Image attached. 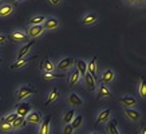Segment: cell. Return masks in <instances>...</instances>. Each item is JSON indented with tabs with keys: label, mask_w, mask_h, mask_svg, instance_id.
Returning <instances> with one entry per match:
<instances>
[{
	"label": "cell",
	"mask_w": 146,
	"mask_h": 134,
	"mask_svg": "<svg viewBox=\"0 0 146 134\" xmlns=\"http://www.w3.org/2000/svg\"><path fill=\"white\" fill-rule=\"evenodd\" d=\"M109 115H110V110H103L102 113H99V115H98L97 121H95V126H98L99 123H102V122L107 121Z\"/></svg>",
	"instance_id": "cell-13"
},
{
	"label": "cell",
	"mask_w": 146,
	"mask_h": 134,
	"mask_svg": "<svg viewBox=\"0 0 146 134\" xmlns=\"http://www.w3.org/2000/svg\"><path fill=\"white\" fill-rule=\"evenodd\" d=\"M129 1H130V3H135L137 0H129Z\"/></svg>",
	"instance_id": "cell-38"
},
{
	"label": "cell",
	"mask_w": 146,
	"mask_h": 134,
	"mask_svg": "<svg viewBox=\"0 0 146 134\" xmlns=\"http://www.w3.org/2000/svg\"><path fill=\"white\" fill-rule=\"evenodd\" d=\"M26 118H24V117H22V115H19L18 118H16V119L13 121L12 123H11V125H12V127H15V129H18V127H22V126H26Z\"/></svg>",
	"instance_id": "cell-19"
},
{
	"label": "cell",
	"mask_w": 146,
	"mask_h": 134,
	"mask_svg": "<svg viewBox=\"0 0 146 134\" xmlns=\"http://www.w3.org/2000/svg\"><path fill=\"white\" fill-rule=\"evenodd\" d=\"M11 12H12V5L0 4V18H1V16H8Z\"/></svg>",
	"instance_id": "cell-15"
},
{
	"label": "cell",
	"mask_w": 146,
	"mask_h": 134,
	"mask_svg": "<svg viewBox=\"0 0 146 134\" xmlns=\"http://www.w3.org/2000/svg\"><path fill=\"white\" fill-rule=\"evenodd\" d=\"M50 122H51V117L47 115V117H46V119L42 122L39 134H48V131H50Z\"/></svg>",
	"instance_id": "cell-10"
},
{
	"label": "cell",
	"mask_w": 146,
	"mask_h": 134,
	"mask_svg": "<svg viewBox=\"0 0 146 134\" xmlns=\"http://www.w3.org/2000/svg\"><path fill=\"white\" fill-rule=\"evenodd\" d=\"M44 28L42 24H32V27L28 30V36H31V38H35V36H39L42 34Z\"/></svg>",
	"instance_id": "cell-4"
},
{
	"label": "cell",
	"mask_w": 146,
	"mask_h": 134,
	"mask_svg": "<svg viewBox=\"0 0 146 134\" xmlns=\"http://www.w3.org/2000/svg\"><path fill=\"white\" fill-rule=\"evenodd\" d=\"M38 91H36L35 89H32V87H30V86H24V87H20L18 91V99H24L26 97H28V95H31V94H36Z\"/></svg>",
	"instance_id": "cell-1"
},
{
	"label": "cell",
	"mask_w": 146,
	"mask_h": 134,
	"mask_svg": "<svg viewBox=\"0 0 146 134\" xmlns=\"http://www.w3.org/2000/svg\"><path fill=\"white\" fill-rule=\"evenodd\" d=\"M74 115H75V111H74V110H70V111L66 113V115L63 117V121H64L66 123H70L71 121L74 119Z\"/></svg>",
	"instance_id": "cell-28"
},
{
	"label": "cell",
	"mask_w": 146,
	"mask_h": 134,
	"mask_svg": "<svg viewBox=\"0 0 146 134\" xmlns=\"http://www.w3.org/2000/svg\"><path fill=\"white\" fill-rule=\"evenodd\" d=\"M0 62H1V58H0Z\"/></svg>",
	"instance_id": "cell-41"
},
{
	"label": "cell",
	"mask_w": 146,
	"mask_h": 134,
	"mask_svg": "<svg viewBox=\"0 0 146 134\" xmlns=\"http://www.w3.org/2000/svg\"><path fill=\"white\" fill-rule=\"evenodd\" d=\"M72 62H74V60H72L71 58H64L56 64V68L58 70H60V71H64V70H67L68 67H71Z\"/></svg>",
	"instance_id": "cell-6"
},
{
	"label": "cell",
	"mask_w": 146,
	"mask_h": 134,
	"mask_svg": "<svg viewBox=\"0 0 146 134\" xmlns=\"http://www.w3.org/2000/svg\"><path fill=\"white\" fill-rule=\"evenodd\" d=\"M68 102H70V105H72V106H80V105H83V101H82L76 94H71L70 97H68Z\"/></svg>",
	"instance_id": "cell-14"
},
{
	"label": "cell",
	"mask_w": 146,
	"mask_h": 134,
	"mask_svg": "<svg viewBox=\"0 0 146 134\" xmlns=\"http://www.w3.org/2000/svg\"><path fill=\"white\" fill-rule=\"evenodd\" d=\"M87 71L97 79V58H95V56H94L89 62V64H87Z\"/></svg>",
	"instance_id": "cell-9"
},
{
	"label": "cell",
	"mask_w": 146,
	"mask_h": 134,
	"mask_svg": "<svg viewBox=\"0 0 146 134\" xmlns=\"http://www.w3.org/2000/svg\"><path fill=\"white\" fill-rule=\"evenodd\" d=\"M75 64H76L78 71H79L80 74H83V75H84V74L87 72V63H86V62H83V60H76Z\"/></svg>",
	"instance_id": "cell-20"
},
{
	"label": "cell",
	"mask_w": 146,
	"mask_h": 134,
	"mask_svg": "<svg viewBox=\"0 0 146 134\" xmlns=\"http://www.w3.org/2000/svg\"><path fill=\"white\" fill-rule=\"evenodd\" d=\"M12 1H18V0H12Z\"/></svg>",
	"instance_id": "cell-39"
},
{
	"label": "cell",
	"mask_w": 146,
	"mask_h": 134,
	"mask_svg": "<svg viewBox=\"0 0 146 134\" xmlns=\"http://www.w3.org/2000/svg\"><path fill=\"white\" fill-rule=\"evenodd\" d=\"M18 117H19V115L16 114V113H12V114H9V115L4 117V118L0 121V122H3V123H12V122H13L15 119H16Z\"/></svg>",
	"instance_id": "cell-26"
},
{
	"label": "cell",
	"mask_w": 146,
	"mask_h": 134,
	"mask_svg": "<svg viewBox=\"0 0 146 134\" xmlns=\"http://www.w3.org/2000/svg\"><path fill=\"white\" fill-rule=\"evenodd\" d=\"M34 43H35V42L32 40V42H30V43L24 44V47H22V48H20V51H19V54H18V59H23V56H24V55H26V54L30 50H31V47L34 46Z\"/></svg>",
	"instance_id": "cell-12"
},
{
	"label": "cell",
	"mask_w": 146,
	"mask_h": 134,
	"mask_svg": "<svg viewBox=\"0 0 146 134\" xmlns=\"http://www.w3.org/2000/svg\"><path fill=\"white\" fill-rule=\"evenodd\" d=\"M30 111H31V105H30V103H27V102H24V103H20V105L16 106V111L15 113H16L18 115L26 117Z\"/></svg>",
	"instance_id": "cell-2"
},
{
	"label": "cell",
	"mask_w": 146,
	"mask_h": 134,
	"mask_svg": "<svg viewBox=\"0 0 146 134\" xmlns=\"http://www.w3.org/2000/svg\"><path fill=\"white\" fill-rule=\"evenodd\" d=\"M72 131H74V127L71 126V123H67V125L64 126V130H63V133H64V134H72Z\"/></svg>",
	"instance_id": "cell-34"
},
{
	"label": "cell",
	"mask_w": 146,
	"mask_h": 134,
	"mask_svg": "<svg viewBox=\"0 0 146 134\" xmlns=\"http://www.w3.org/2000/svg\"><path fill=\"white\" fill-rule=\"evenodd\" d=\"M121 103H123V105H126V106H135L137 105V99L133 98V97H122V98L119 99Z\"/></svg>",
	"instance_id": "cell-16"
},
{
	"label": "cell",
	"mask_w": 146,
	"mask_h": 134,
	"mask_svg": "<svg viewBox=\"0 0 146 134\" xmlns=\"http://www.w3.org/2000/svg\"><path fill=\"white\" fill-rule=\"evenodd\" d=\"M79 78H80V72L78 71V68H74L72 70V72H71V76H70V86H74L79 80Z\"/></svg>",
	"instance_id": "cell-17"
},
{
	"label": "cell",
	"mask_w": 146,
	"mask_h": 134,
	"mask_svg": "<svg viewBox=\"0 0 146 134\" xmlns=\"http://www.w3.org/2000/svg\"><path fill=\"white\" fill-rule=\"evenodd\" d=\"M139 95L142 98H146V78H142L141 86H139Z\"/></svg>",
	"instance_id": "cell-27"
},
{
	"label": "cell",
	"mask_w": 146,
	"mask_h": 134,
	"mask_svg": "<svg viewBox=\"0 0 146 134\" xmlns=\"http://www.w3.org/2000/svg\"><path fill=\"white\" fill-rule=\"evenodd\" d=\"M58 95H59V91H58L56 89H54L52 91L48 94V98H47V101H46V106H47V105H50L51 102H54V101L58 98Z\"/></svg>",
	"instance_id": "cell-25"
},
{
	"label": "cell",
	"mask_w": 146,
	"mask_h": 134,
	"mask_svg": "<svg viewBox=\"0 0 146 134\" xmlns=\"http://www.w3.org/2000/svg\"><path fill=\"white\" fill-rule=\"evenodd\" d=\"M26 121L30 122V123H39L42 121V115L38 111H30L26 115Z\"/></svg>",
	"instance_id": "cell-3"
},
{
	"label": "cell",
	"mask_w": 146,
	"mask_h": 134,
	"mask_svg": "<svg viewBox=\"0 0 146 134\" xmlns=\"http://www.w3.org/2000/svg\"><path fill=\"white\" fill-rule=\"evenodd\" d=\"M44 20H46L44 16H34L32 19H30V23L31 24H42Z\"/></svg>",
	"instance_id": "cell-31"
},
{
	"label": "cell",
	"mask_w": 146,
	"mask_h": 134,
	"mask_svg": "<svg viewBox=\"0 0 146 134\" xmlns=\"http://www.w3.org/2000/svg\"><path fill=\"white\" fill-rule=\"evenodd\" d=\"M55 68V66L52 64V62L50 59H43L40 62V70L42 71H46V72H51Z\"/></svg>",
	"instance_id": "cell-5"
},
{
	"label": "cell",
	"mask_w": 146,
	"mask_h": 134,
	"mask_svg": "<svg viewBox=\"0 0 146 134\" xmlns=\"http://www.w3.org/2000/svg\"><path fill=\"white\" fill-rule=\"evenodd\" d=\"M82 121H83V117L82 115H78L74 118V121H72V123H71V126L74 127V129H76V127H79L80 125H82Z\"/></svg>",
	"instance_id": "cell-29"
},
{
	"label": "cell",
	"mask_w": 146,
	"mask_h": 134,
	"mask_svg": "<svg viewBox=\"0 0 146 134\" xmlns=\"http://www.w3.org/2000/svg\"><path fill=\"white\" fill-rule=\"evenodd\" d=\"M48 1L51 3V4H58V3H59L60 0H48Z\"/></svg>",
	"instance_id": "cell-36"
},
{
	"label": "cell",
	"mask_w": 146,
	"mask_h": 134,
	"mask_svg": "<svg viewBox=\"0 0 146 134\" xmlns=\"http://www.w3.org/2000/svg\"><path fill=\"white\" fill-rule=\"evenodd\" d=\"M113 78H114V72H113V70H106V71L103 72V75H102V82L106 85V83H109V82L113 80Z\"/></svg>",
	"instance_id": "cell-18"
},
{
	"label": "cell",
	"mask_w": 146,
	"mask_h": 134,
	"mask_svg": "<svg viewBox=\"0 0 146 134\" xmlns=\"http://www.w3.org/2000/svg\"><path fill=\"white\" fill-rule=\"evenodd\" d=\"M125 113H126V115H127L131 121H138V119H139V113L135 111V110H130V109H126V110H125Z\"/></svg>",
	"instance_id": "cell-22"
},
{
	"label": "cell",
	"mask_w": 146,
	"mask_h": 134,
	"mask_svg": "<svg viewBox=\"0 0 146 134\" xmlns=\"http://www.w3.org/2000/svg\"><path fill=\"white\" fill-rule=\"evenodd\" d=\"M11 129H12L11 123H3V122H0V130L1 131H9Z\"/></svg>",
	"instance_id": "cell-33"
},
{
	"label": "cell",
	"mask_w": 146,
	"mask_h": 134,
	"mask_svg": "<svg viewBox=\"0 0 146 134\" xmlns=\"http://www.w3.org/2000/svg\"><path fill=\"white\" fill-rule=\"evenodd\" d=\"M56 78H64V74H51V72H46L44 79H56Z\"/></svg>",
	"instance_id": "cell-30"
},
{
	"label": "cell",
	"mask_w": 146,
	"mask_h": 134,
	"mask_svg": "<svg viewBox=\"0 0 146 134\" xmlns=\"http://www.w3.org/2000/svg\"><path fill=\"white\" fill-rule=\"evenodd\" d=\"M105 97H110V90L107 89L105 83H102L101 90H99V94H98V99L105 98Z\"/></svg>",
	"instance_id": "cell-21"
},
{
	"label": "cell",
	"mask_w": 146,
	"mask_h": 134,
	"mask_svg": "<svg viewBox=\"0 0 146 134\" xmlns=\"http://www.w3.org/2000/svg\"><path fill=\"white\" fill-rule=\"evenodd\" d=\"M7 39H8V36L7 35H0V43H3V42L7 40Z\"/></svg>",
	"instance_id": "cell-35"
},
{
	"label": "cell",
	"mask_w": 146,
	"mask_h": 134,
	"mask_svg": "<svg viewBox=\"0 0 146 134\" xmlns=\"http://www.w3.org/2000/svg\"><path fill=\"white\" fill-rule=\"evenodd\" d=\"M141 134H146V126H143L141 129Z\"/></svg>",
	"instance_id": "cell-37"
},
{
	"label": "cell",
	"mask_w": 146,
	"mask_h": 134,
	"mask_svg": "<svg viewBox=\"0 0 146 134\" xmlns=\"http://www.w3.org/2000/svg\"><path fill=\"white\" fill-rule=\"evenodd\" d=\"M32 59H35V56H32V58H28V59H19L16 63H13L12 66H11V68H19V67H22V66H24L26 63H28V62H31Z\"/></svg>",
	"instance_id": "cell-23"
},
{
	"label": "cell",
	"mask_w": 146,
	"mask_h": 134,
	"mask_svg": "<svg viewBox=\"0 0 146 134\" xmlns=\"http://www.w3.org/2000/svg\"><path fill=\"white\" fill-rule=\"evenodd\" d=\"M84 80H86V83H87V87H89L91 91L95 90V78H94L90 72H86L84 74Z\"/></svg>",
	"instance_id": "cell-11"
},
{
	"label": "cell",
	"mask_w": 146,
	"mask_h": 134,
	"mask_svg": "<svg viewBox=\"0 0 146 134\" xmlns=\"http://www.w3.org/2000/svg\"><path fill=\"white\" fill-rule=\"evenodd\" d=\"M91 134H98V133H91Z\"/></svg>",
	"instance_id": "cell-40"
},
{
	"label": "cell",
	"mask_w": 146,
	"mask_h": 134,
	"mask_svg": "<svg viewBox=\"0 0 146 134\" xmlns=\"http://www.w3.org/2000/svg\"><path fill=\"white\" fill-rule=\"evenodd\" d=\"M95 22H97V15H94V13H90V15H87V16H84L82 19L83 24H93Z\"/></svg>",
	"instance_id": "cell-24"
},
{
	"label": "cell",
	"mask_w": 146,
	"mask_h": 134,
	"mask_svg": "<svg viewBox=\"0 0 146 134\" xmlns=\"http://www.w3.org/2000/svg\"><path fill=\"white\" fill-rule=\"evenodd\" d=\"M58 26H59V22H58V19L54 18H50L43 22V28H46V30H52V28H56Z\"/></svg>",
	"instance_id": "cell-8"
},
{
	"label": "cell",
	"mask_w": 146,
	"mask_h": 134,
	"mask_svg": "<svg viewBox=\"0 0 146 134\" xmlns=\"http://www.w3.org/2000/svg\"><path fill=\"white\" fill-rule=\"evenodd\" d=\"M109 130H110V134H119V131H118V129H117V122H115V121H111L110 122Z\"/></svg>",
	"instance_id": "cell-32"
},
{
	"label": "cell",
	"mask_w": 146,
	"mask_h": 134,
	"mask_svg": "<svg viewBox=\"0 0 146 134\" xmlns=\"http://www.w3.org/2000/svg\"><path fill=\"white\" fill-rule=\"evenodd\" d=\"M8 39L15 40V42H24V40H27V35L20 31H15L11 35H8Z\"/></svg>",
	"instance_id": "cell-7"
}]
</instances>
